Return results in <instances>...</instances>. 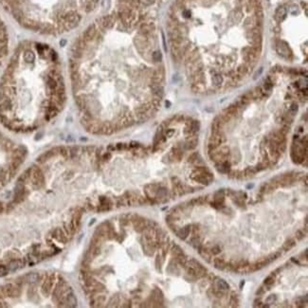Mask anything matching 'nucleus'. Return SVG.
<instances>
[{
    "instance_id": "1",
    "label": "nucleus",
    "mask_w": 308,
    "mask_h": 308,
    "mask_svg": "<svg viewBox=\"0 0 308 308\" xmlns=\"http://www.w3.org/2000/svg\"><path fill=\"white\" fill-rule=\"evenodd\" d=\"M133 40V52L111 51L94 23L71 45L67 73L82 125L111 87L133 100L137 123L148 120L160 107L166 69L162 53L156 48V33L144 34L137 28Z\"/></svg>"
},
{
    "instance_id": "2",
    "label": "nucleus",
    "mask_w": 308,
    "mask_h": 308,
    "mask_svg": "<svg viewBox=\"0 0 308 308\" xmlns=\"http://www.w3.org/2000/svg\"><path fill=\"white\" fill-rule=\"evenodd\" d=\"M66 99L65 67L53 47L26 41L9 55L0 78V121L8 129H39L60 114Z\"/></svg>"
},
{
    "instance_id": "3",
    "label": "nucleus",
    "mask_w": 308,
    "mask_h": 308,
    "mask_svg": "<svg viewBox=\"0 0 308 308\" xmlns=\"http://www.w3.org/2000/svg\"><path fill=\"white\" fill-rule=\"evenodd\" d=\"M25 157V149L0 132V184L16 173Z\"/></svg>"
},
{
    "instance_id": "4",
    "label": "nucleus",
    "mask_w": 308,
    "mask_h": 308,
    "mask_svg": "<svg viewBox=\"0 0 308 308\" xmlns=\"http://www.w3.org/2000/svg\"><path fill=\"white\" fill-rule=\"evenodd\" d=\"M261 50H262V48H258V47H246L243 48L242 56L244 58L245 65L250 70H252L253 67L255 66L256 63L259 60Z\"/></svg>"
},
{
    "instance_id": "5",
    "label": "nucleus",
    "mask_w": 308,
    "mask_h": 308,
    "mask_svg": "<svg viewBox=\"0 0 308 308\" xmlns=\"http://www.w3.org/2000/svg\"><path fill=\"white\" fill-rule=\"evenodd\" d=\"M203 71V62L201 57L196 59L195 61L192 63H186V72L187 74L191 77L193 74L199 73V72Z\"/></svg>"
},
{
    "instance_id": "6",
    "label": "nucleus",
    "mask_w": 308,
    "mask_h": 308,
    "mask_svg": "<svg viewBox=\"0 0 308 308\" xmlns=\"http://www.w3.org/2000/svg\"><path fill=\"white\" fill-rule=\"evenodd\" d=\"M276 50H277L280 56H282L283 58H285V59H290L293 56L290 48H289L288 45L285 42H283V41H278V42L276 43Z\"/></svg>"
},
{
    "instance_id": "7",
    "label": "nucleus",
    "mask_w": 308,
    "mask_h": 308,
    "mask_svg": "<svg viewBox=\"0 0 308 308\" xmlns=\"http://www.w3.org/2000/svg\"><path fill=\"white\" fill-rule=\"evenodd\" d=\"M215 168L219 173L228 175L229 173V171L232 170V163H230L229 159H226L221 162L215 163Z\"/></svg>"
},
{
    "instance_id": "8",
    "label": "nucleus",
    "mask_w": 308,
    "mask_h": 308,
    "mask_svg": "<svg viewBox=\"0 0 308 308\" xmlns=\"http://www.w3.org/2000/svg\"><path fill=\"white\" fill-rule=\"evenodd\" d=\"M191 177L193 180L196 181L197 183L199 184H202V185H205V186H208L211 182V179H210L208 176H206L205 175L203 174H199V173H194V172H193L192 175H191Z\"/></svg>"
},
{
    "instance_id": "9",
    "label": "nucleus",
    "mask_w": 308,
    "mask_h": 308,
    "mask_svg": "<svg viewBox=\"0 0 308 308\" xmlns=\"http://www.w3.org/2000/svg\"><path fill=\"white\" fill-rule=\"evenodd\" d=\"M191 232H192V225H186L185 227L181 228L176 232V236L180 240H186L189 237Z\"/></svg>"
},
{
    "instance_id": "10",
    "label": "nucleus",
    "mask_w": 308,
    "mask_h": 308,
    "mask_svg": "<svg viewBox=\"0 0 308 308\" xmlns=\"http://www.w3.org/2000/svg\"><path fill=\"white\" fill-rule=\"evenodd\" d=\"M211 83H212V85H214L215 88H219L224 83L223 75L218 73V72L211 73Z\"/></svg>"
},
{
    "instance_id": "11",
    "label": "nucleus",
    "mask_w": 308,
    "mask_h": 308,
    "mask_svg": "<svg viewBox=\"0 0 308 308\" xmlns=\"http://www.w3.org/2000/svg\"><path fill=\"white\" fill-rule=\"evenodd\" d=\"M191 89L193 93L201 94L204 93L206 90V83L205 82H200V83H193L191 84Z\"/></svg>"
},
{
    "instance_id": "12",
    "label": "nucleus",
    "mask_w": 308,
    "mask_h": 308,
    "mask_svg": "<svg viewBox=\"0 0 308 308\" xmlns=\"http://www.w3.org/2000/svg\"><path fill=\"white\" fill-rule=\"evenodd\" d=\"M216 281L214 282V287L216 289H219V290L222 291H228L229 290V284L228 283V282H226L225 280L223 279H219V278H215Z\"/></svg>"
},
{
    "instance_id": "13",
    "label": "nucleus",
    "mask_w": 308,
    "mask_h": 308,
    "mask_svg": "<svg viewBox=\"0 0 308 308\" xmlns=\"http://www.w3.org/2000/svg\"><path fill=\"white\" fill-rule=\"evenodd\" d=\"M286 9L283 6H280L275 12V19L277 22H282L286 16Z\"/></svg>"
},
{
    "instance_id": "14",
    "label": "nucleus",
    "mask_w": 308,
    "mask_h": 308,
    "mask_svg": "<svg viewBox=\"0 0 308 308\" xmlns=\"http://www.w3.org/2000/svg\"><path fill=\"white\" fill-rule=\"evenodd\" d=\"M223 111H225L226 113H228L229 115H230L232 118H237L239 116V111L240 109L239 108L234 105V103H232V105H229L226 109H224Z\"/></svg>"
},
{
    "instance_id": "15",
    "label": "nucleus",
    "mask_w": 308,
    "mask_h": 308,
    "mask_svg": "<svg viewBox=\"0 0 308 308\" xmlns=\"http://www.w3.org/2000/svg\"><path fill=\"white\" fill-rule=\"evenodd\" d=\"M235 71H236V73H237L240 77H242V78H244V77L247 76L251 70H250V69H248V67H247L246 65L244 64V65H239V66H237V69H236V70H235Z\"/></svg>"
},
{
    "instance_id": "16",
    "label": "nucleus",
    "mask_w": 308,
    "mask_h": 308,
    "mask_svg": "<svg viewBox=\"0 0 308 308\" xmlns=\"http://www.w3.org/2000/svg\"><path fill=\"white\" fill-rule=\"evenodd\" d=\"M197 144H198V139L192 138L191 139L188 140V141H186L183 144V148L185 149V150H193V149L196 148Z\"/></svg>"
},
{
    "instance_id": "17",
    "label": "nucleus",
    "mask_w": 308,
    "mask_h": 308,
    "mask_svg": "<svg viewBox=\"0 0 308 308\" xmlns=\"http://www.w3.org/2000/svg\"><path fill=\"white\" fill-rule=\"evenodd\" d=\"M297 245V240L295 238H289L285 241L283 245V248L285 251L290 250L291 248H293Z\"/></svg>"
},
{
    "instance_id": "18",
    "label": "nucleus",
    "mask_w": 308,
    "mask_h": 308,
    "mask_svg": "<svg viewBox=\"0 0 308 308\" xmlns=\"http://www.w3.org/2000/svg\"><path fill=\"white\" fill-rule=\"evenodd\" d=\"M214 264L215 268L220 269V270H224L226 268V264H227V263L225 262L223 258H215V259L214 260Z\"/></svg>"
},
{
    "instance_id": "19",
    "label": "nucleus",
    "mask_w": 308,
    "mask_h": 308,
    "mask_svg": "<svg viewBox=\"0 0 308 308\" xmlns=\"http://www.w3.org/2000/svg\"><path fill=\"white\" fill-rule=\"evenodd\" d=\"M192 80V84L193 83H200V82H205V75H204L203 71L199 72V73L193 74V76L190 77Z\"/></svg>"
},
{
    "instance_id": "20",
    "label": "nucleus",
    "mask_w": 308,
    "mask_h": 308,
    "mask_svg": "<svg viewBox=\"0 0 308 308\" xmlns=\"http://www.w3.org/2000/svg\"><path fill=\"white\" fill-rule=\"evenodd\" d=\"M275 283V275L271 274L264 280V284L266 286V290H270V286Z\"/></svg>"
},
{
    "instance_id": "21",
    "label": "nucleus",
    "mask_w": 308,
    "mask_h": 308,
    "mask_svg": "<svg viewBox=\"0 0 308 308\" xmlns=\"http://www.w3.org/2000/svg\"><path fill=\"white\" fill-rule=\"evenodd\" d=\"M188 161L190 163H193V164H199V163H202V159L200 158V157H199L197 153L192 154V155L189 157Z\"/></svg>"
},
{
    "instance_id": "22",
    "label": "nucleus",
    "mask_w": 308,
    "mask_h": 308,
    "mask_svg": "<svg viewBox=\"0 0 308 308\" xmlns=\"http://www.w3.org/2000/svg\"><path fill=\"white\" fill-rule=\"evenodd\" d=\"M190 128H191V130L193 131V132L194 134H196L199 129H200V122H199L197 120H192L191 122H190Z\"/></svg>"
},
{
    "instance_id": "23",
    "label": "nucleus",
    "mask_w": 308,
    "mask_h": 308,
    "mask_svg": "<svg viewBox=\"0 0 308 308\" xmlns=\"http://www.w3.org/2000/svg\"><path fill=\"white\" fill-rule=\"evenodd\" d=\"M243 173H244L245 177L248 178V177H252V176L254 175L257 172H256L254 167H247V169H245V171L243 172Z\"/></svg>"
},
{
    "instance_id": "24",
    "label": "nucleus",
    "mask_w": 308,
    "mask_h": 308,
    "mask_svg": "<svg viewBox=\"0 0 308 308\" xmlns=\"http://www.w3.org/2000/svg\"><path fill=\"white\" fill-rule=\"evenodd\" d=\"M170 250H171V252H172V254H173L175 257L178 256V255H180V254H183V253H184V251H183L182 248H181L179 246H177V245H175V246L172 247V248H171Z\"/></svg>"
},
{
    "instance_id": "25",
    "label": "nucleus",
    "mask_w": 308,
    "mask_h": 308,
    "mask_svg": "<svg viewBox=\"0 0 308 308\" xmlns=\"http://www.w3.org/2000/svg\"><path fill=\"white\" fill-rule=\"evenodd\" d=\"M189 244H191L194 248H196V247L199 246V245L201 244V238H200V236H199V235H197V234L193 235V236L192 237V239H191V243H189Z\"/></svg>"
},
{
    "instance_id": "26",
    "label": "nucleus",
    "mask_w": 308,
    "mask_h": 308,
    "mask_svg": "<svg viewBox=\"0 0 308 308\" xmlns=\"http://www.w3.org/2000/svg\"><path fill=\"white\" fill-rule=\"evenodd\" d=\"M229 303H230V306H237L238 303H239V298H238V295L236 293L232 292V295H230L229 297Z\"/></svg>"
},
{
    "instance_id": "27",
    "label": "nucleus",
    "mask_w": 308,
    "mask_h": 308,
    "mask_svg": "<svg viewBox=\"0 0 308 308\" xmlns=\"http://www.w3.org/2000/svg\"><path fill=\"white\" fill-rule=\"evenodd\" d=\"M272 87H273V82H272V80H271L270 77H268V78L265 80V84H264V88H265V91L270 92L271 89H272Z\"/></svg>"
},
{
    "instance_id": "28",
    "label": "nucleus",
    "mask_w": 308,
    "mask_h": 308,
    "mask_svg": "<svg viewBox=\"0 0 308 308\" xmlns=\"http://www.w3.org/2000/svg\"><path fill=\"white\" fill-rule=\"evenodd\" d=\"M210 252L211 255H218L220 254V253L222 252V248L220 247V246H218V245H215V246L211 247V250H210Z\"/></svg>"
},
{
    "instance_id": "29",
    "label": "nucleus",
    "mask_w": 308,
    "mask_h": 308,
    "mask_svg": "<svg viewBox=\"0 0 308 308\" xmlns=\"http://www.w3.org/2000/svg\"><path fill=\"white\" fill-rule=\"evenodd\" d=\"M140 7H148L155 4L157 0H138Z\"/></svg>"
},
{
    "instance_id": "30",
    "label": "nucleus",
    "mask_w": 308,
    "mask_h": 308,
    "mask_svg": "<svg viewBox=\"0 0 308 308\" xmlns=\"http://www.w3.org/2000/svg\"><path fill=\"white\" fill-rule=\"evenodd\" d=\"M305 235H306V232H303V230L300 229L296 232V238L295 239L298 240V241H302V240L305 237Z\"/></svg>"
},
{
    "instance_id": "31",
    "label": "nucleus",
    "mask_w": 308,
    "mask_h": 308,
    "mask_svg": "<svg viewBox=\"0 0 308 308\" xmlns=\"http://www.w3.org/2000/svg\"><path fill=\"white\" fill-rule=\"evenodd\" d=\"M298 110H299V106H298L297 103L294 102V103H292V105H290V108H289V113H290L291 115H295L296 113L298 112Z\"/></svg>"
},
{
    "instance_id": "32",
    "label": "nucleus",
    "mask_w": 308,
    "mask_h": 308,
    "mask_svg": "<svg viewBox=\"0 0 308 308\" xmlns=\"http://www.w3.org/2000/svg\"><path fill=\"white\" fill-rule=\"evenodd\" d=\"M276 301H277V297H276V295H269L268 298L265 299V302L268 304L270 305V303H273V302H276Z\"/></svg>"
},
{
    "instance_id": "33",
    "label": "nucleus",
    "mask_w": 308,
    "mask_h": 308,
    "mask_svg": "<svg viewBox=\"0 0 308 308\" xmlns=\"http://www.w3.org/2000/svg\"><path fill=\"white\" fill-rule=\"evenodd\" d=\"M242 17H243V12L240 10H236L234 12V19L237 20V22H239L240 20H241Z\"/></svg>"
},
{
    "instance_id": "34",
    "label": "nucleus",
    "mask_w": 308,
    "mask_h": 308,
    "mask_svg": "<svg viewBox=\"0 0 308 308\" xmlns=\"http://www.w3.org/2000/svg\"><path fill=\"white\" fill-rule=\"evenodd\" d=\"M265 291V288L263 287V286H261V287L258 288V290L256 291V295H257V296H261L262 294L264 293Z\"/></svg>"
},
{
    "instance_id": "35",
    "label": "nucleus",
    "mask_w": 308,
    "mask_h": 308,
    "mask_svg": "<svg viewBox=\"0 0 308 308\" xmlns=\"http://www.w3.org/2000/svg\"><path fill=\"white\" fill-rule=\"evenodd\" d=\"M183 15H184V17H186V18L191 17V12H187L186 10H183Z\"/></svg>"
},
{
    "instance_id": "36",
    "label": "nucleus",
    "mask_w": 308,
    "mask_h": 308,
    "mask_svg": "<svg viewBox=\"0 0 308 308\" xmlns=\"http://www.w3.org/2000/svg\"><path fill=\"white\" fill-rule=\"evenodd\" d=\"M291 262H292V263H294V264H297V265H301V263H300V261H299L298 259H296V258H295V257H292V258H291Z\"/></svg>"
},
{
    "instance_id": "37",
    "label": "nucleus",
    "mask_w": 308,
    "mask_h": 308,
    "mask_svg": "<svg viewBox=\"0 0 308 308\" xmlns=\"http://www.w3.org/2000/svg\"><path fill=\"white\" fill-rule=\"evenodd\" d=\"M244 285H245V281H244V280H242V281H241V283H240V288L242 289V288L244 287Z\"/></svg>"
},
{
    "instance_id": "38",
    "label": "nucleus",
    "mask_w": 308,
    "mask_h": 308,
    "mask_svg": "<svg viewBox=\"0 0 308 308\" xmlns=\"http://www.w3.org/2000/svg\"><path fill=\"white\" fill-rule=\"evenodd\" d=\"M252 187H253V185H247V188H252Z\"/></svg>"
},
{
    "instance_id": "39",
    "label": "nucleus",
    "mask_w": 308,
    "mask_h": 308,
    "mask_svg": "<svg viewBox=\"0 0 308 308\" xmlns=\"http://www.w3.org/2000/svg\"><path fill=\"white\" fill-rule=\"evenodd\" d=\"M186 1L188 2V1H193V0H186Z\"/></svg>"
}]
</instances>
